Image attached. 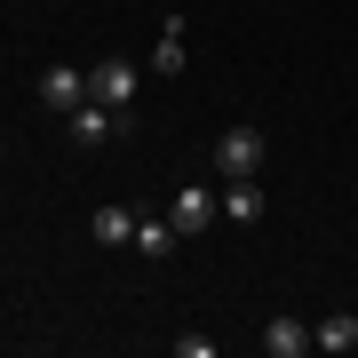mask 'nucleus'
<instances>
[{
    "mask_svg": "<svg viewBox=\"0 0 358 358\" xmlns=\"http://www.w3.org/2000/svg\"><path fill=\"white\" fill-rule=\"evenodd\" d=\"M136 88H143V72L128 64V56H103V64L88 72V96L112 103V112H136Z\"/></svg>",
    "mask_w": 358,
    "mask_h": 358,
    "instance_id": "nucleus-1",
    "label": "nucleus"
},
{
    "mask_svg": "<svg viewBox=\"0 0 358 358\" xmlns=\"http://www.w3.org/2000/svg\"><path fill=\"white\" fill-rule=\"evenodd\" d=\"M215 215H223V199H215V183H183V192H176V207H167V223H176L183 239H192V231H207V223H215Z\"/></svg>",
    "mask_w": 358,
    "mask_h": 358,
    "instance_id": "nucleus-2",
    "label": "nucleus"
},
{
    "mask_svg": "<svg viewBox=\"0 0 358 358\" xmlns=\"http://www.w3.org/2000/svg\"><path fill=\"white\" fill-rule=\"evenodd\" d=\"M263 167V136L255 128H223V143H215V176L231 183V176H255Z\"/></svg>",
    "mask_w": 358,
    "mask_h": 358,
    "instance_id": "nucleus-3",
    "label": "nucleus"
},
{
    "mask_svg": "<svg viewBox=\"0 0 358 358\" xmlns=\"http://www.w3.org/2000/svg\"><path fill=\"white\" fill-rule=\"evenodd\" d=\"M40 103H48V112H72V103H88V72L48 64V72H40Z\"/></svg>",
    "mask_w": 358,
    "mask_h": 358,
    "instance_id": "nucleus-4",
    "label": "nucleus"
},
{
    "mask_svg": "<svg viewBox=\"0 0 358 358\" xmlns=\"http://www.w3.org/2000/svg\"><path fill=\"white\" fill-rule=\"evenodd\" d=\"M215 199H223V215H231V223H263V207H271L255 176H231V183H223Z\"/></svg>",
    "mask_w": 358,
    "mask_h": 358,
    "instance_id": "nucleus-5",
    "label": "nucleus"
},
{
    "mask_svg": "<svg viewBox=\"0 0 358 358\" xmlns=\"http://www.w3.org/2000/svg\"><path fill=\"white\" fill-rule=\"evenodd\" d=\"M310 350H358V319L350 310H327V319L310 327Z\"/></svg>",
    "mask_w": 358,
    "mask_h": 358,
    "instance_id": "nucleus-6",
    "label": "nucleus"
},
{
    "mask_svg": "<svg viewBox=\"0 0 358 358\" xmlns=\"http://www.w3.org/2000/svg\"><path fill=\"white\" fill-rule=\"evenodd\" d=\"M303 350H310V327H294V319L263 327V358H303Z\"/></svg>",
    "mask_w": 358,
    "mask_h": 358,
    "instance_id": "nucleus-7",
    "label": "nucleus"
},
{
    "mask_svg": "<svg viewBox=\"0 0 358 358\" xmlns=\"http://www.w3.org/2000/svg\"><path fill=\"white\" fill-rule=\"evenodd\" d=\"M96 247H136V207H103L96 215Z\"/></svg>",
    "mask_w": 358,
    "mask_h": 358,
    "instance_id": "nucleus-8",
    "label": "nucleus"
},
{
    "mask_svg": "<svg viewBox=\"0 0 358 358\" xmlns=\"http://www.w3.org/2000/svg\"><path fill=\"white\" fill-rule=\"evenodd\" d=\"M176 239H183V231L167 223V215H136V255H167Z\"/></svg>",
    "mask_w": 358,
    "mask_h": 358,
    "instance_id": "nucleus-9",
    "label": "nucleus"
},
{
    "mask_svg": "<svg viewBox=\"0 0 358 358\" xmlns=\"http://www.w3.org/2000/svg\"><path fill=\"white\" fill-rule=\"evenodd\" d=\"M152 72H167V80L183 72V16H167V32H159V48H152Z\"/></svg>",
    "mask_w": 358,
    "mask_h": 358,
    "instance_id": "nucleus-10",
    "label": "nucleus"
},
{
    "mask_svg": "<svg viewBox=\"0 0 358 358\" xmlns=\"http://www.w3.org/2000/svg\"><path fill=\"white\" fill-rule=\"evenodd\" d=\"M0 167H8V152H0Z\"/></svg>",
    "mask_w": 358,
    "mask_h": 358,
    "instance_id": "nucleus-11",
    "label": "nucleus"
}]
</instances>
